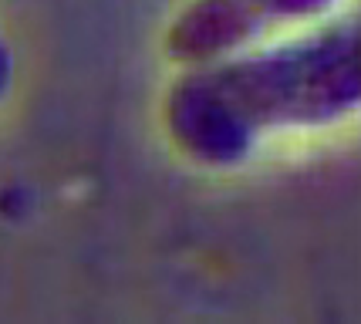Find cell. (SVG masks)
Wrapping results in <instances>:
<instances>
[{"label":"cell","instance_id":"1","mask_svg":"<svg viewBox=\"0 0 361 324\" xmlns=\"http://www.w3.org/2000/svg\"><path fill=\"white\" fill-rule=\"evenodd\" d=\"M358 102V17L341 14L179 68L159 98V128L183 162L230 172L274 139L348 122Z\"/></svg>","mask_w":361,"mask_h":324},{"label":"cell","instance_id":"2","mask_svg":"<svg viewBox=\"0 0 361 324\" xmlns=\"http://www.w3.org/2000/svg\"><path fill=\"white\" fill-rule=\"evenodd\" d=\"M341 0H183L162 31V58L176 68L260 44L287 28L331 17Z\"/></svg>","mask_w":361,"mask_h":324},{"label":"cell","instance_id":"3","mask_svg":"<svg viewBox=\"0 0 361 324\" xmlns=\"http://www.w3.org/2000/svg\"><path fill=\"white\" fill-rule=\"evenodd\" d=\"M14 75H17L14 51H11V44L0 37V102L7 98V92H11V88H14Z\"/></svg>","mask_w":361,"mask_h":324}]
</instances>
